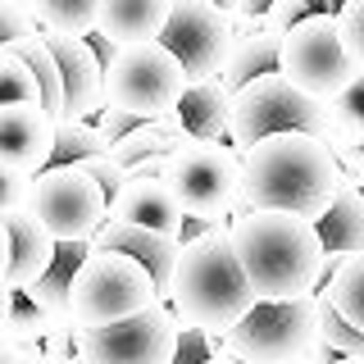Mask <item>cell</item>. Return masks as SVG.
Returning <instances> with one entry per match:
<instances>
[{
    "mask_svg": "<svg viewBox=\"0 0 364 364\" xmlns=\"http://www.w3.org/2000/svg\"><path fill=\"white\" fill-rule=\"evenodd\" d=\"M187 141H191V136L178 123V114H168V119H155V123L132 128L123 141L109 146V155L119 159V168L128 178H164L168 155H173L178 146H187Z\"/></svg>",
    "mask_w": 364,
    "mask_h": 364,
    "instance_id": "18",
    "label": "cell"
},
{
    "mask_svg": "<svg viewBox=\"0 0 364 364\" xmlns=\"http://www.w3.org/2000/svg\"><path fill=\"white\" fill-rule=\"evenodd\" d=\"M318 323H323V296H296V301H255L219 337V350L237 364H287L314 355Z\"/></svg>",
    "mask_w": 364,
    "mask_h": 364,
    "instance_id": "4",
    "label": "cell"
},
{
    "mask_svg": "<svg viewBox=\"0 0 364 364\" xmlns=\"http://www.w3.org/2000/svg\"><path fill=\"white\" fill-rule=\"evenodd\" d=\"M0 364H23L18 346H9V341H0Z\"/></svg>",
    "mask_w": 364,
    "mask_h": 364,
    "instance_id": "41",
    "label": "cell"
},
{
    "mask_svg": "<svg viewBox=\"0 0 364 364\" xmlns=\"http://www.w3.org/2000/svg\"><path fill=\"white\" fill-rule=\"evenodd\" d=\"M182 91H187V73L173 60V50H164L159 41L119 46L105 64V105L132 114L141 123L168 119L178 109Z\"/></svg>",
    "mask_w": 364,
    "mask_h": 364,
    "instance_id": "7",
    "label": "cell"
},
{
    "mask_svg": "<svg viewBox=\"0 0 364 364\" xmlns=\"http://www.w3.org/2000/svg\"><path fill=\"white\" fill-rule=\"evenodd\" d=\"M318 296L328 301V310L337 318H346L350 328H360L364 333V250L360 255H350L346 264H341L333 278L318 287Z\"/></svg>",
    "mask_w": 364,
    "mask_h": 364,
    "instance_id": "24",
    "label": "cell"
},
{
    "mask_svg": "<svg viewBox=\"0 0 364 364\" xmlns=\"http://www.w3.org/2000/svg\"><path fill=\"white\" fill-rule=\"evenodd\" d=\"M159 46L173 50V60L182 64L187 82H205V77H219V68L228 60L232 23H228L210 0H173L168 23H164V32H159Z\"/></svg>",
    "mask_w": 364,
    "mask_h": 364,
    "instance_id": "12",
    "label": "cell"
},
{
    "mask_svg": "<svg viewBox=\"0 0 364 364\" xmlns=\"http://www.w3.org/2000/svg\"><path fill=\"white\" fill-rule=\"evenodd\" d=\"M159 305L155 282L146 278V269L136 259L119 255V250H91L77 259L73 278H68V318L77 333L119 323L141 310Z\"/></svg>",
    "mask_w": 364,
    "mask_h": 364,
    "instance_id": "5",
    "label": "cell"
},
{
    "mask_svg": "<svg viewBox=\"0 0 364 364\" xmlns=\"http://www.w3.org/2000/svg\"><path fill=\"white\" fill-rule=\"evenodd\" d=\"M228 237L255 301H296L323 287V246L310 219L246 210L228 219Z\"/></svg>",
    "mask_w": 364,
    "mask_h": 364,
    "instance_id": "2",
    "label": "cell"
},
{
    "mask_svg": "<svg viewBox=\"0 0 364 364\" xmlns=\"http://www.w3.org/2000/svg\"><path fill=\"white\" fill-rule=\"evenodd\" d=\"M91 123H96V132L105 136L109 146H114V141H123V136H128L132 128H141V119H132V114H123V109H114V105H105Z\"/></svg>",
    "mask_w": 364,
    "mask_h": 364,
    "instance_id": "36",
    "label": "cell"
},
{
    "mask_svg": "<svg viewBox=\"0 0 364 364\" xmlns=\"http://www.w3.org/2000/svg\"><path fill=\"white\" fill-rule=\"evenodd\" d=\"M250 305H255V291H250L246 273L232 255L228 219L210 223L200 237L182 242L173 291H168V310L178 314L182 328H200L210 337H223Z\"/></svg>",
    "mask_w": 364,
    "mask_h": 364,
    "instance_id": "3",
    "label": "cell"
},
{
    "mask_svg": "<svg viewBox=\"0 0 364 364\" xmlns=\"http://www.w3.org/2000/svg\"><path fill=\"white\" fill-rule=\"evenodd\" d=\"M341 187L337 159L323 136L310 132H278L242 151V196L237 214L246 210H278L318 223Z\"/></svg>",
    "mask_w": 364,
    "mask_h": 364,
    "instance_id": "1",
    "label": "cell"
},
{
    "mask_svg": "<svg viewBox=\"0 0 364 364\" xmlns=\"http://www.w3.org/2000/svg\"><path fill=\"white\" fill-rule=\"evenodd\" d=\"M360 191H364V182H360Z\"/></svg>",
    "mask_w": 364,
    "mask_h": 364,
    "instance_id": "47",
    "label": "cell"
},
{
    "mask_svg": "<svg viewBox=\"0 0 364 364\" xmlns=\"http://www.w3.org/2000/svg\"><path fill=\"white\" fill-rule=\"evenodd\" d=\"M41 355H46V364L77 360V328H73V318H68V314L50 318V328H46V337H41Z\"/></svg>",
    "mask_w": 364,
    "mask_h": 364,
    "instance_id": "32",
    "label": "cell"
},
{
    "mask_svg": "<svg viewBox=\"0 0 364 364\" xmlns=\"http://www.w3.org/2000/svg\"><path fill=\"white\" fill-rule=\"evenodd\" d=\"M210 5H214V9H219V14H223L228 23H232L237 14H242V0H210Z\"/></svg>",
    "mask_w": 364,
    "mask_h": 364,
    "instance_id": "39",
    "label": "cell"
},
{
    "mask_svg": "<svg viewBox=\"0 0 364 364\" xmlns=\"http://www.w3.org/2000/svg\"><path fill=\"white\" fill-rule=\"evenodd\" d=\"M269 9H273V0H242V14H237V18H246V23H264V18H269Z\"/></svg>",
    "mask_w": 364,
    "mask_h": 364,
    "instance_id": "37",
    "label": "cell"
},
{
    "mask_svg": "<svg viewBox=\"0 0 364 364\" xmlns=\"http://www.w3.org/2000/svg\"><path fill=\"white\" fill-rule=\"evenodd\" d=\"M5 232H9V259H5V282H9V291H23V287H32V282L41 278L46 269L55 264V246L50 242V232L32 219L28 210L23 214H9L5 219Z\"/></svg>",
    "mask_w": 364,
    "mask_h": 364,
    "instance_id": "19",
    "label": "cell"
},
{
    "mask_svg": "<svg viewBox=\"0 0 364 364\" xmlns=\"http://www.w3.org/2000/svg\"><path fill=\"white\" fill-rule=\"evenodd\" d=\"M46 37V32H41ZM55 55V68H60V87H64V109L60 119L73 123H91L100 109H105V68H100L96 50L82 37H46ZM55 119V123H60Z\"/></svg>",
    "mask_w": 364,
    "mask_h": 364,
    "instance_id": "13",
    "label": "cell"
},
{
    "mask_svg": "<svg viewBox=\"0 0 364 364\" xmlns=\"http://www.w3.org/2000/svg\"><path fill=\"white\" fill-rule=\"evenodd\" d=\"M5 259H9V232H5V219H0V273H5Z\"/></svg>",
    "mask_w": 364,
    "mask_h": 364,
    "instance_id": "42",
    "label": "cell"
},
{
    "mask_svg": "<svg viewBox=\"0 0 364 364\" xmlns=\"http://www.w3.org/2000/svg\"><path fill=\"white\" fill-rule=\"evenodd\" d=\"M109 141L96 132V123H73L60 119L55 123V146H50V164H82L91 155H105Z\"/></svg>",
    "mask_w": 364,
    "mask_h": 364,
    "instance_id": "26",
    "label": "cell"
},
{
    "mask_svg": "<svg viewBox=\"0 0 364 364\" xmlns=\"http://www.w3.org/2000/svg\"><path fill=\"white\" fill-rule=\"evenodd\" d=\"M28 100L41 105L37 77H32V68L23 64V55H14L9 46H0V109L5 105H28Z\"/></svg>",
    "mask_w": 364,
    "mask_h": 364,
    "instance_id": "27",
    "label": "cell"
},
{
    "mask_svg": "<svg viewBox=\"0 0 364 364\" xmlns=\"http://www.w3.org/2000/svg\"><path fill=\"white\" fill-rule=\"evenodd\" d=\"M9 305H14V291H9L5 273H0V328H5V318H9Z\"/></svg>",
    "mask_w": 364,
    "mask_h": 364,
    "instance_id": "38",
    "label": "cell"
},
{
    "mask_svg": "<svg viewBox=\"0 0 364 364\" xmlns=\"http://www.w3.org/2000/svg\"><path fill=\"white\" fill-rule=\"evenodd\" d=\"M28 214L50 232L55 246H87L109 219V196L77 164H50L32 178Z\"/></svg>",
    "mask_w": 364,
    "mask_h": 364,
    "instance_id": "10",
    "label": "cell"
},
{
    "mask_svg": "<svg viewBox=\"0 0 364 364\" xmlns=\"http://www.w3.org/2000/svg\"><path fill=\"white\" fill-rule=\"evenodd\" d=\"M333 360H337L333 350H328V346H318L314 355H305V360H287V364H333Z\"/></svg>",
    "mask_w": 364,
    "mask_h": 364,
    "instance_id": "40",
    "label": "cell"
},
{
    "mask_svg": "<svg viewBox=\"0 0 364 364\" xmlns=\"http://www.w3.org/2000/svg\"><path fill=\"white\" fill-rule=\"evenodd\" d=\"M164 182L187 219H232L242 196V155L228 141H187L168 155Z\"/></svg>",
    "mask_w": 364,
    "mask_h": 364,
    "instance_id": "8",
    "label": "cell"
},
{
    "mask_svg": "<svg viewBox=\"0 0 364 364\" xmlns=\"http://www.w3.org/2000/svg\"><path fill=\"white\" fill-rule=\"evenodd\" d=\"M205 364H237V360H232V355H223V350H214V355L205 360Z\"/></svg>",
    "mask_w": 364,
    "mask_h": 364,
    "instance_id": "43",
    "label": "cell"
},
{
    "mask_svg": "<svg viewBox=\"0 0 364 364\" xmlns=\"http://www.w3.org/2000/svg\"><path fill=\"white\" fill-rule=\"evenodd\" d=\"M50 146H55V119L37 100L0 109V164L5 168L37 178L41 168H50Z\"/></svg>",
    "mask_w": 364,
    "mask_h": 364,
    "instance_id": "15",
    "label": "cell"
},
{
    "mask_svg": "<svg viewBox=\"0 0 364 364\" xmlns=\"http://www.w3.org/2000/svg\"><path fill=\"white\" fill-rule=\"evenodd\" d=\"M109 219L151 228V232H164V237H182L187 214H182L173 187H168L164 178H128L109 196Z\"/></svg>",
    "mask_w": 364,
    "mask_h": 364,
    "instance_id": "16",
    "label": "cell"
},
{
    "mask_svg": "<svg viewBox=\"0 0 364 364\" xmlns=\"http://www.w3.org/2000/svg\"><path fill=\"white\" fill-rule=\"evenodd\" d=\"M91 250H119V255L136 259L146 269V278L155 282V296L168 305V291H173V269H178V255H182V242L178 237H164V232H151V228H136V223H119V219H105L100 232L87 242Z\"/></svg>",
    "mask_w": 364,
    "mask_h": 364,
    "instance_id": "14",
    "label": "cell"
},
{
    "mask_svg": "<svg viewBox=\"0 0 364 364\" xmlns=\"http://www.w3.org/2000/svg\"><path fill=\"white\" fill-rule=\"evenodd\" d=\"M278 132H310L328 136V105L310 100L305 91H296L282 73H264L255 82L232 91V109H228V146L237 155L246 146L264 141Z\"/></svg>",
    "mask_w": 364,
    "mask_h": 364,
    "instance_id": "6",
    "label": "cell"
},
{
    "mask_svg": "<svg viewBox=\"0 0 364 364\" xmlns=\"http://www.w3.org/2000/svg\"><path fill=\"white\" fill-rule=\"evenodd\" d=\"M228 109H232V91L219 77H205V82H187L173 114L191 141H228Z\"/></svg>",
    "mask_w": 364,
    "mask_h": 364,
    "instance_id": "21",
    "label": "cell"
},
{
    "mask_svg": "<svg viewBox=\"0 0 364 364\" xmlns=\"http://www.w3.org/2000/svg\"><path fill=\"white\" fill-rule=\"evenodd\" d=\"M68 364H77V360H68Z\"/></svg>",
    "mask_w": 364,
    "mask_h": 364,
    "instance_id": "46",
    "label": "cell"
},
{
    "mask_svg": "<svg viewBox=\"0 0 364 364\" xmlns=\"http://www.w3.org/2000/svg\"><path fill=\"white\" fill-rule=\"evenodd\" d=\"M278 46H282V32H273V28L232 37V46H228V60L219 68V82L228 91H237V87L255 82V77H264V73H278Z\"/></svg>",
    "mask_w": 364,
    "mask_h": 364,
    "instance_id": "22",
    "label": "cell"
},
{
    "mask_svg": "<svg viewBox=\"0 0 364 364\" xmlns=\"http://www.w3.org/2000/svg\"><path fill=\"white\" fill-rule=\"evenodd\" d=\"M9 50L23 55V64L32 68L37 91H41V109L50 114V119H60V109H64V87H60V68H55V55H50V46H46V37H41V32H32V37L14 41Z\"/></svg>",
    "mask_w": 364,
    "mask_h": 364,
    "instance_id": "25",
    "label": "cell"
},
{
    "mask_svg": "<svg viewBox=\"0 0 364 364\" xmlns=\"http://www.w3.org/2000/svg\"><path fill=\"white\" fill-rule=\"evenodd\" d=\"M28 205H32V178H28V173H14V168L0 164V219L23 214Z\"/></svg>",
    "mask_w": 364,
    "mask_h": 364,
    "instance_id": "33",
    "label": "cell"
},
{
    "mask_svg": "<svg viewBox=\"0 0 364 364\" xmlns=\"http://www.w3.org/2000/svg\"><path fill=\"white\" fill-rule=\"evenodd\" d=\"M46 328H50V318H46L23 291H14L9 318H5V328H0V341H9V346H41Z\"/></svg>",
    "mask_w": 364,
    "mask_h": 364,
    "instance_id": "28",
    "label": "cell"
},
{
    "mask_svg": "<svg viewBox=\"0 0 364 364\" xmlns=\"http://www.w3.org/2000/svg\"><path fill=\"white\" fill-rule=\"evenodd\" d=\"M314 14H337V5H333V0H273V9H269L264 23L273 32H287V28H296V23L314 18Z\"/></svg>",
    "mask_w": 364,
    "mask_h": 364,
    "instance_id": "31",
    "label": "cell"
},
{
    "mask_svg": "<svg viewBox=\"0 0 364 364\" xmlns=\"http://www.w3.org/2000/svg\"><path fill=\"white\" fill-rule=\"evenodd\" d=\"M278 73L296 91H305L310 100H323V105L346 96L360 82V73L337 41V14H314V18H305V23L282 32Z\"/></svg>",
    "mask_w": 364,
    "mask_h": 364,
    "instance_id": "9",
    "label": "cell"
},
{
    "mask_svg": "<svg viewBox=\"0 0 364 364\" xmlns=\"http://www.w3.org/2000/svg\"><path fill=\"white\" fill-rule=\"evenodd\" d=\"M77 168H82V173H87L91 182H96V187L105 191V196H114V191H119L123 182H128V173L119 168V159H114L109 151H105V155H91V159H82Z\"/></svg>",
    "mask_w": 364,
    "mask_h": 364,
    "instance_id": "35",
    "label": "cell"
},
{
    "mask_svg": "<svg viewBox=\"0 0 364 364\" xmlns=\"http://www.w3.org/2000/svg\"><path fill=\"white\" fill-rule=\"evenodd\" d=\"M173 0H100V23L96 32L109 37L114 46H132V41H159L168 23Z\"/></svg>",
    "mask_w": 364,
    "mask_h": 364,
    "instance_id": "20",
    "label": "cell"
},
{
    "mask_svg": "<svg viewBox=\"0 0 364 364\" xmlns=\"http://www.w3.org/2000/svg\"><path fill=\"white\" fill-rule=\"evenodd\" d=\"M333 5H337V9H341V5H346V0H333Z\"/></svg>",
    "mask_w": 364,
    "mask_h": 364,
    "instance_id": "45",
    "label": "cell"
},
{
    "mask_svg": "<svg viewBox=\"0 0 364 364\" xmlns=\"http://www.w3.org/2000/svg\"><path fill=\"white\" fill-rule=\"evenodd\" d=\"M337 41L355 64V73H364V0H346L337 9Z\"/></svg>",
    "mask_w": 364,
    "mask_h": 364,
    "instance_id": "30",
    "label": "cell"
},
{
    "mask_svg": "<svg viewBox=\"0 0 364 364\" xmlns=\"http://www.w3.org/2000/svg\"><path fill=\"white\" fill-rule=\"evenodd\" d=\"M318 341H323V346L333 350L337 360H364V333H360V328H350L346 318H337L333 310H328V301H323V323H318Z\"/></svg>",
    "mask_w": 364,
    "mask_h": 364,
    "instance_id": "29",
    "label": "cell"
},
{
    "mask_svg": "<svg viewBox=\"0 0 364 364\" xmlns=\"http://www.w3.org/2000/svg\"><path fill=\"white\" fill-rule=\"evenodd\" d=\"M219 350V337L200 333V328H178V350H173V364H205Z\"/></svg>",
    "mask_w": 364,
    "mask_h": 364,
    "instance_id": "34",
    "label": "cell"
},
{
    "mask_svg": "<svg viewBox=\"0 0 364 364\" xmlns=\"http://www.w3.org/2000/svg\"><path fill=\"white\" fill-rule=\"evenodd\" d=\"M28 14L46 37H91L100 23V0H28Z\"/></svg>",
    "mask_w": 364,
    "mask_h": 364,
    "instance_id": "23",
    "label": "cell"
},
{
    "mask_svg": "<svg viewBox=\"0 0 364 364\" xmlns=\"http://www.w3.org/2000/svg\"><path fill=\"white\" fill-rule=\"evenodd\" d=\"M333 364H364V360H333Z\"/></svg>",
    "mask_w": 364,
    "mask_h": 364,
    "instance_id": "44",
    "label": "cell"
},
{
    "mask_svg": "<svg viewBox=\"0 0 364 364\" xmlns=\"http://www.w3.org/2000/svg\"><path fill=\"white\" fill-rule=\"evenodd\" d=\"M318 246H323V282L346 264L350 255L364 250V191L360 182H341L333 205L323 210V219L314 223Z\"/></svg>",
    "mask_w": 364,
    "mask_h": 364,
    "instance_id": "17",
    "label": "cell"
},
{
    "mask_svg": "<svg viewBox=\"0 0 364 364\" xmlns=\"http://www.w3.org/2000/svg\"><path fill=\"white\" fill-rule=\"evenodd\" d=\"M178 314L164 301L119 323L77 333V364H173Z\"/></svg>",
    "mask_w": 364,
    "mask_h": 364,
    "instance_id": "11",
    "label": "cell"
}]
</instances>
